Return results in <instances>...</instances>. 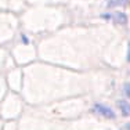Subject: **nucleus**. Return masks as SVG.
<instances>
[{"mask_svg":"<svg viewBox=\"0 0 130 130\" xmlns=\"http://www.w3.org/2000/svg\"><path fill=\"white\" fill-rule=\"evenodd\" d=\"M93 111H94L97 115L107 118V119H113V118H115V112H113L108 105H104V104H94Z\"/></svg>","mask_w":130,"mask_h":130,"instance_id":"nucleus-1","label":"nucleus"},{"mask_svg":"<svg viewBox=\"0 0 130 130\" xmlns=\"http://www.w3.org/2000/svg\"><path fill=\"white\" fill-rule=\"evenodd\" d=\"M118 107H119L122 115H125V116L129 115V103H127V101H123V100L118 101Z\"/></svg>","mask_w":130,"mask_h":130,"instance_id":"nucleus-2","label":"nucleus"},{"mask_svg":"<svg viewBox=\"0 0 130 130\" xmlns=\"http://www.w3.org/2000/svg\"><path fill=\"white\" fill-rule=\"evenodd\" d=\"M113 17H115V21L118 24H125L126 22V15L122 14V13H115Z\"/></svg>","mask_w":130,"mask_h":130,"instance_id":"nucleus-3","label":"nucleus"},{"mask_svg":"<svg viewBox=\"0 0 130 130\" xmlns=\"http://www.w3.org/2000/svg\"><path fill=\"white\" fill-rule=\"evenodd\" d=\"M123 91H125V97L129 98V83H125V86H123Z\"/></svg>","mask_w":130,"mask_h":130,"instance_id":"nucleus-4","label":"nucleus"}]
</instances>
